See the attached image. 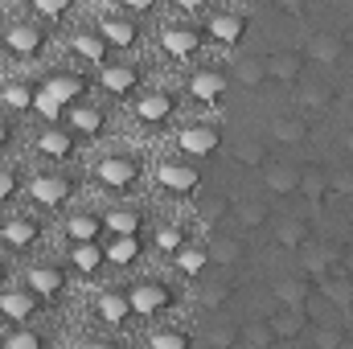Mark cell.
I'll return each mask as SVG.
<instances>
[{"label": "cell", "instance_id": "26", "mask_svg": "<svg viewBox=\"0 0 353 349\" xmlns=\"http://www.w3.org/2000/svg\"><path fill=\"white\" fill-rule=\"evenodd\" d=\"M210 263L239 267V263H243V239H214V243H210Z\"/></svg>", "mask_w": 353, "mask_h": 349}, {"label": "cell", "instance_id": "10", "mask_svg": "<svg viewBox=\"0 0 353 349\" xmlns=\"http://www.w3.org/2000/svg\"><path fill=\"white\" fill-rule=\"evenodd\" d=\"M157 181L169 193H193L197 189V169H189V165H161L157 169Z\"/></svg>", "mask_w": 353, "mask_h": 349}, {"label": "cell", "instance_id": "35", "mask_svg": "<svg viewBox=\"0 0 353 349\" xmlns=\"http://www.w3.org/2000/svg\"><path fill=\"white\" fill-rule=\"evenodd\" d=\"M107 259V251H99V247H94V243H79V247H74V267H79V271H99V263Z\"/></svg>", "mask_w": 353, "mask_h": 349}, {"label": "cell", "instance_id": "16", "mask_svg": "<svg viewBox=\"0 0 353 349\" xmlns=\"http://www.w3.org/2000/svg\"><path fill=\"white\" fill-rule=\"evenodd\" d=\"M181 148L193 152V157H210L218 148V132L214 128H185L181 132Z\"/></svg>", "mask_w": 353, "mask_h": 349}, {"label": "cell", "instance_id": "5", "mask_svg": "<svg viewBox=\"0 0 353 349\" xmlns=\"http://www.w3.org/2000/svg\"><path fill=\"white\" fill-rule=\"evenodd\" d=\"M300 74H304V54H296V50H275V54L267 58V79H275V83H300Z\"/></svg>", "mask_w": 353, "mask_h": 349}, {"label": "cell", "instance_id": "30", "mask_svg": "<svg viewBox=\"0 0 353 349\" xmlns=\"http://www.w3.org/2000/svg\"><path fill=\"white\" fill-rule=\"evenodd\" d=\"M300 107L304 111H329L333 107V90L325 83H308V87H300Z\"/></svg>", "mask_w": 353, "mask_h": 349}, {"label": "cell", "instance_id": "17", "mask_svg": "<svg viewBox=\"0 0 353 349\" xmlns=\"http://www.w3.org/2000/svg\"><path fill=\"white\" fill-rule=\"evenodd\" d=\"M189 90H193V99H201V103H214V99H222L226 79H222L218 70H201V74H193V79H189Z\"/></svg>", "mask_w": 353, "mask_h": 349}, {"label": "cell", "instance_id": "19", "mask_svg": "<svg viewBox=\"0 0 353 349\" xmlns=\"http://www.w3.org/2000/svg\"><path fill=\"white\" fill-rule=\"evenodd\" d=\"M197 33L193 29H165L161 33V46H165V54H173V58H189L193 50H197Z\"/></svg>", "mask_w": 353, "mask_h": 349}, {"label": "cell", "instance_id": "24", "mask_svg": "<svg viewBox=\"0 0 353 349\" xmlns=\"http://www.w3.org/2000/svg\"><path fill=\"white\" fill-rule=\"evenodd\" d=\"M99 317H103L107 325H123V321L132 317V300L119 296V292H107V296L99 300Z\"/></svg>", "mask_w": 353, "mask_h": 349}, {"label": "cell", "instance_id": "38", "mask_svg": "<svg viewBox=\"0 0 353 349\" xmlns=\"http://www.w3.org/2000/svg\"><path fill=\"white\" fill-rule=\"evenodd\" d=\"M176 267H181L185 275H197V271H205V267H210V251H197V247L176 251Z\"/></svg>", "mask_w": 353, "mask_h": 349}, {"label": "cell", "instance_id": "20", "mask_svg": "<svg viewBox=\"0 0 353 349\" xmlns=\"http://www.w3.org/2000/svg\"><path fill=\"white\" fill-rule=\"evenodd\" d=\"M300 193H304L308 201H325V197H329V173H325L321 165L300 169Z\"/></svg>", "mask_w": 353, "mask_h": 349}, {"label": "cell", "instance_id": "11", "mask_svg": "<svg viewBox=\"0 0 353 349\" xmlns=\"http://www.w3.org/2000/svg\"><path fill=\"white\" fill-rule=\"evenodd\" d=\"M271 132H275L279 144H304L308 132H312V123H308L304 115H279V119L271 123Z\"/></svg>", "mask_w": 353, "mask_h": 349}, {"label": "cell", "instance_id": "21", "mask_svg": "<svg viewBox=\"0 0 353 349\" xmlns=\"http://www.w3.org/2000/svg\"><path fill=\"white\" fill-rule=\"evenodd\" d=\"M308 279H296V275H288V279H279L275 283V300L279 304H292V308H304L308 304Z\"/></svg>", "mask_w": 353, "mask_h": 349}, {"label": "cell", "instance_id": "48", "mask_svg": "<svg viewBox=\"0 0 353 349\" xmlns=\"http://www.w3.org/2000/svg\"><path fill=\"white\" fill-rule=\"evenodd\" d=\"M205 341H210L214 349H230V346H239V329H214Z\"/></svg>", "mask_w": 353, "mask_h": 349}, {"label": "cell", "instance_id": "47", "mask_svg": "<svg viewBox=\"0 0 353 349\" xmlns=\"http://www.w3.org/2000/svg\"><path fill=\"white\" fill-rule=\"evenodd\" d=\"M226 210H230L226 197H210V201H201V222H218Z\"/></svg>", "mask_w": 353, "mask_h": 349}, {"label": "cell", "instance_id": "2", "mask_svg": "<svg viewBox=\"0 0 353 349\" xmlns=\"http://www.w3.org/2000/svg\"><path fill=\"white\" fill-rule=\"evenodd\" d=\"M316 288H321V296L329 300V304H337L341 308V317H353V275H337V271H329L325 279H316Z\"/></svg>", "mask_w": 353, "mask_h": 349}, {"label": "cell", "instance_id": "29", "mask_svg": "<svg viewBox=\"0 0 353 349\" xmlns=\"http://www.w3.org/2000/svg\"><path fill=\"white\" fill-rule=\"evenodd\" d=\"M239 346L243 349H267V346H275V333H271L267 321H255V325L239 329Z\"/></svg>", "mask_w": 353, "mask_h": 349}, {"label": "cell", "instance_id": "57", "mask_svg": "<svg viewBox=\"0 0 353 349\" xmlns=\"http://www.w3.org/2000/svg\"><path fill=\"white\" fill-rule=\"evenodd\" d=\"M181 8H201V0H176Z\"/></svg>", "mask_w": 353, "mask_h": 349}, {"label": "cell", "instance_id": "52", "mask_svg": "<svg viewBox=\"0 0 353 349\" xmlns=\"http://www.w3.org/2000/svg\"><path fill=\"white\" fill-rule=\"evenodd\" d=\"M8 349H37L41 346V337L37 333H8V341H4Z\"/></svg>", "mask_w": 353, "mask_h": 349}, {"label": "cell", "instance_id": "37", "mask_svg": "<svg viewBox=\"0 0 353 349\" xmlns=\"http://www.w3.org/2000/svg\"><path fill=\"white\" fill-rule=\"evenodd\" d=\"M70 123H74V132H83V136H99V132H103V115H99L94 107H79Z\"/></svg>", "mask_w": 353, "mask_h": 349}, {"label": "cell", "instance_id": "46", "mask_svg": "<svg viewBox=\"0 0 353 349\" xmlns=\"http://www.w3.org/2000/svg\"><path fill=\"white\" fill-rule=\"evenodd\" d=\"M329 193L353 197V169H345V173H329Z\"/></svg>", "mask_w": 353, "mask_h": 349}, {"label": "cell", "instance_id": "33", "mask_svg": "<svg viewBox=\"0 0 353 349\" xmlns=\"http://www.w3.org/2000/svg\"><path fill=\"white\" fill-rule=\"evenodd\" d=\"M103 87L111 90V94H128V90L136 87V70H128V66H107V70H103Z\"/></svg>", "mask_w": 353, "mask_h": 349}, {"label": "cell", "instance_id": "44", "mask_svg": "<svg viewBox=\"0 0 353 349\" xmlns=\"http://www.w3.org/2000/svg\"><path fill=\"white\" fill-rule=\"evenodd\" d=\"M345 341H350L345 329H321V333L312 337V346L316 349H337V346H345Z\"/></svg>", "mask_w": 353, "mask_h": 349}, {"label": "cell", "instance_id": "55", "mask_svg": "<svg viewBox=\"0 0 353 349\" xmlns=\"http://www.w3.org/2000/svg\"><path fill=\"white\" fill-rule=\"evenodd\" d=\"M128 8H152V0H123Z\"/></svg>", "mask_w": 353, "mask_h": 349}, {"label": "cell", "instance_id": "40", "mask_svg": "<svg viewBox=\"0 0 353 349\" xmlns=\"http://www.w3.org/2000/svg\"><path fill=\"white\" fill-rule=\"evenodd\" d=\"M107 226H111V235H136V230H140V214H132V210H115V214L107 218Z\"/></svg>", "mask_w": 353, "mask_h": 349}, {"label": "cell", "instance_id": "14", "mask_svg": "<svg viewBox=\"0 0 353 349\" xmlns=\"http://www.w3.org/2000/svg\"><path fill=\"white\" fill-rule=\"evenodd\" d=\"M275 243L288 247V251H300L308 243V222L304 218H279L275 222Z\"/></svg>", "mask_w": 353, "mask_h": 349}, {"label": "cell", "instance_id": "3", "mask_svg": "<svg viewBox=\"0 0 353 349\" xmlns=\"http://www.w3.org/2000/svg\"><path fill=\"white\" fill-rule=\"evenodd\" d=\"M128 300H132V312L152 317V312H161V308L169 304V288H165V283H157V279H148V283H136Z\"/></svg>", "mask_w": 353, "mask_h": 349}, {"label": "cell", "instance_id": "45", "mask_svg": "<svg viewBox=\"0 0 353 349\" xmlns=\"http://www.w3.org/2000/svg\"><path fill=\"white\" fill-rule=\"evenodd\" d=\"M226 300H230V283H210V288L201 292V304H205V308H222Z\"/></svg>", "mask_w": 353, "mask_h": 349}, {"label": "cell", "instance_id": "49", "mask_svg": "<svg viewBox=\"0 0 353 349\" xmlns=\"http://www.w3.org/2000/svg\"><path fill=\"white\" fill-rule=\"evenodd\" d=\"M185 346H189L185 333H157L152 337V349H185Z\"/></svg>", "mask_w": 353, "mask_h": 349}, {"label": "cell", "instance_id": "8", "mask_svg": "<svg viewBox=\"0 0 353 349\" xmlns=\"http://www.w3.org/2000/svg\"><path fill=\"white\" fill-rule=\"evenodd\" d=\"M4 41H8V50H12L17 58H33V54L41 50V29H37V25H12V29L4 33Z\"/></svg>", "mask_w": 353, "mask_h": 349}, {"label": "cell", "instance_id": "51", "mask_svg": "<svg viewBox=\"0 0 353 349\" xmlns=\"http://www.w3.org/2000/svg\"><path fill=\"white\" fill-rule=\"evenodd\" d=\"M29 4H33L41 17H62V12L70 8V0H29Z\"/></svg>", "mask_w": 353, "mask_h": 349}, {"label": "cell", "instance_id": "22", "mask_svg": "<svg viewBox=\"0 0 353 349\" xmlns=\"http://www.w3.org/2000/svg\"><path fill=\"white\" fill-rule=\"evenodd\" d=\"M243 21L239 17H230V12H218V17H210V37H218L222 46H234L239 37H243Z\"/></svg>", "mask_w": 353, "mask_h": 349}, {"label": "cell", "instance_id": "43", "mask_svg": "<svg viewBox=\"0 0 353 349\" xmlns=\"http://www.w3.org/2000/svg\"><path fill=\"white\" fill-rule=\"evenodd\" d=\"M33 107H37V111H41L46 119H58V115H62V103H58V99H54V94H50L46 87L33 90Z\"/></svg>", "mask_w": 353, "mask_h": 349}, {"label": "cell", "instance_id": "41", "mask_svg": "<svg viewBox=\"0 0 353 349\" xmlns=\"http://www.w3.org/2000/svg\"><path fill=\"white\" fill-rule=\"evenodd\" d=\"M239 222H243L247 230L263 226V222H267V206H263V201H243V206H239Z\"/></svg>", "mask_w": 353, "mask_h": 349}, {"label": "cell", "instance_id": "50", "mask_svg": "<svg viewBox=\"0 0 353 349\" xmlns=\"http://www.w3.org/2000/svg\"><path fill=\"white\" fill-rule=\"evenodd\" d=\"M157 247H161V251H169V255H176V251H181V230L165 226V230L157 235Z\"/></svg>", "mask_w": 353, "mask_h": 349}, {"label": "cell", "instance_id": "56", "mask_svg": "<svg viewBox=\"0 0 353 349\" xmlns=\"http://www.w3.org/2000/svg\"><path fill=\"white\" fill-rule=\"evenodd\" d=\"M341 263H345V271L353 275V247H345V259H341Z\"/></svg>", "mask_w": 353, "mask_h": 349}, {"label": "cell", "instance_id": "27", "mask_svg": "<svg viewBox=\"0 0 353 349\" xmlns=\"http://www.w3.org/2000/svg\"><path fill=\"white\" fill-rule=\"evenodd\" d=\"M99 230H103V222H99L94 214H74V218L66 222V235H70L74 243H94Z\"/></svg>", "mask_w": 353, "mask_h": 349}, {"label": "cell", "instance_id": "23", "mask_svg": "<svg viewBox=\"0 0 353 349\" xmlns=\"http://www.w3.org/2000/svg\"><path fill=\"white\" fill-rule=\"evenodd\" d=\"M0 235H4V243H8L12 251H21V247H29V243L37 239V226H33L29 218H8Z\"/></svg>", "mask_w": 353, "mask_h": 349}, {"label": "cell", "instance_id": "7", "mask_svg": "<svg viewBox=\"0 0 353 349\" xmlns=\"http://www.w3.org/2000/svg\"><path fill=\"white\" fill-rule=\"evenodd\" d=\"M99 181H103L107 189H128V185L136 181V165H132L128 157H107V161L99 165Z\"/></svg>", "mask_w": 353, "mask_h": 349}, {"label": "cell", "instance_id": "15", "mask_svg": "<svg viewBox=\"0 0 353 349\" xmlns=\"http://www.w3.org/2000/svg\"><path fill=\"white\" fill-rule=\"evenodd\" d=\"M136 115H140L144 123H161V119L173 115V99L161 94V90H152V94H144V99L136 103Z\"/></svg>", "mask_w": 353, "mask_h": 349}, {"label": "cell", "instance_id": "25", "mask_svg": "<svg viewBox=\"0 0 353 349\" xmlns=\"http://www.w3.org/2000/svg\"><path fill=\"white\" fill-rule=\"evenodd\" d=\"M29 288L37 296H58L62 292V271L58 267H33L29 271Z\"/></svg>", "mask_w": 353, "mask_h": 349}, {"label": "cell", "instance_id": "4", "mask_svg": "<svg viewBox=\"0 0 353 349\" xmlns=\"http://www.w3.org/2000/svg\"><path fill=\"white\" fill-rule=\"evenodd\" d=\"M267 325H271L275 341H300V337L308 333V317H304V308H292V304H283L279 317H267Z\"/></svg>", "mask_w": 353, "mask_h": 349}, {"label": "cell", "instance_id": "39", "mask_svg": "<svg viewBox=\"0 0 353 349\" xmlns=\"http://www.w3.org/2000/svg\"><path fill=\"white\" fill-rule=\"evenodd\" d=\"M74 54H83V58H90V62H103L107 41H103V37H87V33H79V37H74Z\"/></svg>", "mask_w": 353, "mask_h": 349}, {"label": "cell", "instance_id": "58", "mask_svg": "<svg viewBox=\"0 0 353 349\" xmlns=\"http://www.w3.org/2000/svg\"><path fill=\"white\" fill-rule=\"evenodd\" d=\"M345 152H353V132H345Z\"/></svg>", "mask_w": 353, "mask_h": 349}, {"label": "cell", "instance_id": "54", "mask_svg": "<svg viewBox=\"0 0 353 349\" xmlns=\"http://www.w3.org/2000/svg\"><path fill=\"white\" fill-rule=\"evenodd\" d=\"M275 4H279V8H288V12H300L308 0H275Z\"/></svg>", "mask_w": 353, "mask_h": 349}, {"label": "cell", "instance_id": "31", "mask_svg": "<svg viewBox=\"0 0 353 349\" xmlns=\"http://www.w3.org/2000/svg\"><path fill=\"white\" fill-rule=\"evenodd\" d=\"M234 74H239V83L243 87H263V79H267V62H259V58H239L234 62Z\"/></svg>", "mask_w": 353, "mask_h": 349}, {"label": "cell", "instance_id": "42", "mask_svg": "<svg viewBox=\"0 0 353 349\" xmlns=\"http://www.w3.org/2000/svg\"><path fill=\"white\" fill-rule=\"evenodd\" d=\"M4 103L12 111H25V107H33V90L25 87V83H12V87H4Z\"/></svg>", "mask_w": 353, "mask_h": 349}, {"label": "cell", "instance_id": "32", "mask_svg": "<svg viewBox=\"0 0 353 349\" xmlns=\"http://www.w3.org/2000/svg\"><path fill=\"white\" fill-rule=\"evenodd\" d=\"M234 161H239V165H247V169H263V165H267L263 140H239V148H234Z\"/></svg>", "mask_w": 353, "mask_h": 349}, {"label": "cell", "instance_id": "28", "mask_svg": "<svg viewBox=\"0 0 353 349\" xmlns=\"http://www.w3.org/2000/svg\"><path fill=\"white\" fill-rule=\"evenodd\" d=\"M136 255H140V239H136V235H115L111 247H107V259L119 263V267H128Z\"/></svg>", "mask_w": 353, "mask_h": 349}, {"label": "cell", "instance_id": "13", "mask_svg": "<svg viewBox=\"0 0 353 349\" xmlns=\"http://www.w3.org/2000/svg\"><path fill=\"white\" fill-rule=\"evenodd\" d=\"M99 37H103L107 46H119V50H128V46L136 41V25H132V21H123V17H103V25H99Z\"/></svg>", "mask_w": 353, "mask_h": 349}, {"label": "cell", "instance_id": "1", "mask_svg": "<svg viewBox=\"0 0 353 349\" xmlns=\"http://www.w3.org/2000/svg\"><path fill=\"white\" fill-rule=\"evenodd\" d=\"M341 259H345V247L337 251L333 243H304V247H300V263H304V271H308L312 283L325 279L329 271H337V263Z\"/></svg>", "mask_w": 353, "mask_h": 349}, {"label": "cell", "instance_id": "53", "mask_svg": "<svg viewBox=\"0 0 353 349\" xmlns=\"http://www.w3.org/2000/svg\"><path fill=\"white\" fill-rule=\"evenodd\" d=\"M12 193H17V177L0 169V201H4V197H12Z\"/></svg>", "mask_w": 353, "mask_h": 349}, {"label": "cell", "instance_id": "12", "mask_svg": "<svg viewBox=\"0 0 353 349\" xmlns=\"http://www.w3.org/2000/svg\"><path fill=\"white\" fill-rule=\"evenodd\" d=\"M263 181H267L271 193L283 197V193H296V189H300V169H292V165H283V161H279V165H263Z\"/></svg>", "mask_w": 353, "mask_h": 349}, {"label": "cell", "instance_id": "9", "mask_svg": "<svg viewBox=\"0 0 353 349\" xmlns=\"http://www.w3.org/2000/svg\"><path fill=\"white\" fill-rule=\"evenodd\" d=\"M29 193H33V201H41V206H62V201L70 197V181H66V177H37V181L29 185Z\"/></svg>", "mask_w": 353, "mask_h": 349}, {"label": "cell", "instance_id": "59", "mask_svg": "<svg viewBox=\"0 0 353 349\" xmlns=\"http://www.w3.org/2000/svg\"><path fill=\"white\" fill-rule=\"evenodd\" d=\"M4 136H8V128H4V123H0V144H4Z\"/></svg>", "mask_w": 353, "mask_h": 349}, {"label": "cell", "instance_id": "18", "mask_svg": "<svg viewBox=\"0 0 353 349\" xmlns=\"http://www.w3.org/2000/svg\"><path fill=\"white\" fill-rule=\"evenodd\" d=\"M33 308H37V292H4L0 296V312L12 317V321L33 317Z\"/></svg>", "mask_w": 353, "mask_h": 349}, {"label": "cell", "instance_id": "36", "mask_svg": "<svg viewBox=\"0 0 353 349\" xmlns=\"http://www.w3.org/2000/svg\"><path fill=\"white\" fill-rule=\"evenodd\" d=\"M37 148H41L46 157H58V161H62V157H70V136H66V132H46V136L37 140Z\"/></svg>", "mask_w": 353, "mask_h": 349}, {"label": "cell", "instance_id": "34", "mask_svg": "<svg viewBox=\"0 0 353 349\" xmlns=\"http://www.w3.org/2000/svg\"><path fill=\"white\" fill-rule=\"evenodd\" d=\"M46 90L58 99V103H74L79 94H83V79H70V74H58V79H50Z\"/></svg>", "mask_w": 353, "mask_h": 349}, {"label": "cell", "instance_id": "6", "mask_svg": "<svg viewBox=\"0 0 353 349\" xmlns=\"http://www.w3.org/2000/svg\"><path fill=\"white\" fill-rule=\"evenodd\" d=\"M341 54H345V37L341 33H312L308 37V58L321 62V66L341 62Z\"/></svg>", "mask_w": 353, "mask_h": 349}]
</instances>
